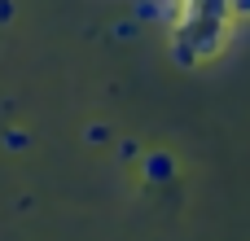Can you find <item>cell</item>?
<instances>
[{
    "mask_svg": "<svg viewBox=\"0 0 250 241\" xmlns=\"http://www.w3.org/2000/svg\"><path fill=\"white\" fill-rule=\"evenodd\" d=\"M13 18V0H0V22H9Z\"/></svg>",
    "mask_w": 250,
    "mask_h": 241,
    "instance_id": "cell-4",
    "label": "cell"
},
{
    "mask_svg": "<svg viewBox=\"0 0 250 241\" xmlns=\"http://www.w3.org/2000/svg\"><path fill=\"white\" fill-rule=\"evenodd\" d=\"M229 9H233L237 18H250V0H229Z\"/></svg>",
    "mask_w": 250,
    "mask_h": 241,
    "instance_id": "cell-3",
    "label": "cell"
},
{
    "mask_svg": "<svg viewBox=\"0 0 250 241\" xmlns=\"http://www.w3.org/2000/svg\"><path fill=\"white\" fill-rule=\"evenodd\" d=\"M180 4H185V0H180Z\"/></svg>",
    "mask_w": 250,
    "mask_h": 241,
    "instance_id": "cell-5",
    "label": "cell"
},
{
    "mask_svg": "<svg viewBox=\"0 0 250 241\" xmlns=\"http://www.w3.org/2000/svg\"><path fill=\"white\" fill-rule=\"evenodd\" d=\"M141 176H145L149 184H163V180H171V176H176V158H171L167 149H154V154H145V158H141Z\"/></svg>",
    "mask_w": 250,
    "mask_h": 241,
    "instance_id": "cell-1",
    "label": "cell"
},
{
    "mask_svg": "<svg viewBox=\"0 0 250 241\" xmlns=\"http://www.w3.org/2000/svg\"><path fill=\"white\" fill-rule=\"evenodd\" d=\"M110 136H114V132H110V127H101V123H92V127H88V145H105Z\"/></svg>",
    "mask_w": 250,
    "mask_h": 241,
    "instance_id": "cell-2",
    "label": "cell"
}]
</instances>
